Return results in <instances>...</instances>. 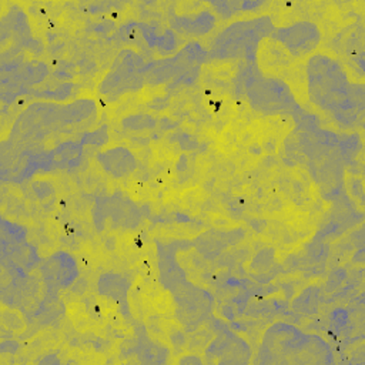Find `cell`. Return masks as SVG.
I'll return each mask as SVG.
<instances>
[{"label": "cell", "mask_w": 365, "mask_h": 365, "mask_svg": "<svg viewBox=\"0 0 365 365\" xmlns=\"http://www.w3.org/2000/svg\"><path fill=\"white\" fill-rule=\"evenodd\" d=\"M307 71L311 100L344 123L355 121L362 111V86L351 84L344 68L327 56L311 57Z\"/></svg>", "instance_id": "1"}, {"label": "cell", "mask_w": 365, "mask_h": 365, "mask_svg": "<svg viewBox=\"0 0 365 365\" xmlns=\"http://www.w3.org/2000/svg\"><path fill=\"white\" fill-rule=\"evenodd\" d=\"M259 355H268L265 362L275 364H329L332 361L328 344L289 324H274L264 334Z\"/></svg>", "instance_id": "2"}, {"label": "cell", "mask_w": 365, "mask_h": 365, "mask_svg": "<svg viewBox=\"0 0 365 365\" xmlns=\"http://www.w3.org/2000/svg\"><path fill=\"white\" fill-rule=\"evenodd\" d=\"M275 31L268 17H258L248 21H237L227 27L215 40L211 56L224 57H247L255 60V50L261 38Z\"/></svg>", "instance_id": "3"}, {"label": "cell", "mask_w": 365, "mask_h": 365, "mask_svg": "<svg viewBox=\"0 0 365 365\" xmlns=\"http://www.w3.org/2000/svg\"><path fill=\"white\" fill-rule=\"evenodd\" d=\"M247 93L251 106L259 111L298 110L294 96L288 86L277 78H247Z\"/></svg>", "instance_id": "4"}, {"label": "cell", "mask_w": 365, "mask_h": 365, "mask_svg": "<svg viewBox=\"0 0 365 365\" xmlns=\"http://www.w3.org/2000/svg\"><path fill=\"white\" fill-rule=\"evenodd\" d=\"M204 57H205V51L200 47V44L191 43L185 48H182L177 56L161 60V61H155L151 66L144 67L143 68V73H145L144 80L151 84L163 83L185 71L188 67H192L194 64L201 63Z\"/></svg>", "instance_id": "5"}, {"label": "cell", "mask_w": 365, "mask_h": 365, "mask_svg": "<svg viewBox=\"0 0 365 365\" xmlns=\"http://www.w3.org/2000/svg\"><path fill=\"white\" fill-rule=\"evenodd\" d=\"M272 37L279 40L294 56H302L312 51L319 43L321 34L315 24L299 21L288 27L278 29Z\"/></svg>", "instance_id": "6"}, {"label": "cell", "mask_w": 365, "mask_h": 365, "mask_svg": "<svg viewBox=\"0 0 365 365\" xmlns=\"http://www.w3.org/2000/svg\"><path fill=\"white\" fill-rule=\"evenodd\" d=\"M110 218L113 225H121L125 228L135 227L138 224V211L128 200L115 195L111 198H103L101 204L97 202L94 210V220L96 222L101 220V224L98 225V230H101V225H104V221Z\"/></svg>", "instance_id": "7"}, {"label": "cell", "mask_w": 365, "mask_h": 365, "mask_svg": "<svg viewBox=\"0 0 365 365\" xmlns=\"http://www.w3.org/2000/svg\"><path fill=\"white\" fill-rule=\"evenodd\" d=\"M41 274L47 288L58 291L74 282L77 278V265L67 252H57L43 262Z\"/></svg>", "instance_id": "8"}, {"label": "cell", "mask_w": 365, "mask_h": 365, "mask_svg": "<svg viewBox=\"0 0 365 365\" xmlns=\"http://www.w3.org/2000/svg\"><path fill=\"white\" fill-rule=\"evenodd\" d=\"M97 160L104 167V170L114 177H124L134 171V168L137 167L133 154L123 147H115L103 151L97 155Z\"/></svg>", "instance_id": "9"}, {"label": "cell", "mask_w": 365, "mask_h": 365, "mask_svg": "<svg viewBox=\"0 0 365 365\" xmlns=\"http://www.w3.org/2000/svg\"><path fill=\"white\" fill-rule=\"evenodd\" d=\"M173 26L190 34H202L212 29L214 17L210 13H200L194 17H177L173 20Z\"/></svg>", "instance_id": "10"}, {"label": "cell", "mask_w": 365, "mask_h": 365, "mask_svg": "<svg viewBox=\"0 0 365 365\" xmlns=\"http://www.w3.org/2000/svg\"><path fill=\"white\" fill-rule=\"evenodd\" d=\"M9 258L11 261V267L17 268L21 272L31 269L36 265V261H37L36 251L23 241L16 242V244H10Z\"/></svg>", "instance_id": "11"}, {"label": "cell", "mask_w": 365, "mask_h": 365, "mask_svg": "<svg viewBox=\"0 0 365 365\" xmlns=\"http://www.w3.org/2000/svg\"><path fill=\"white\" fill-rule=\"evenodd\" d=\"M125 289H127V281L124 278H121L120 275L107 274V275L101 277L98 281L100 294L117 298L123 304H125V297H124Z\"/></svg>", "instance_id": "12"}, {"label": "cell", "mask_w": 365, "mask_h": 365, "mask_svg": "<svg viewBox=\"0 0 365 365\" xmlns=\"http://www.w3.org/2000/svg\"><path fill=\"white\" fill-rule=\"evenodd\" d=\"M317 305H318V288L311 287V288H307L304 292H301V295L294 301L292 308L302 314H311L317 311Z\"/></svg>", "instance_id": "13"}, {"label": "cell", "mask_w": 365, "mask_h": 365, "mask_svg": "<svg viewBox=\"0 0 365 365\" xmlns=\"http://www.w3.org/2000/svg\"><path fill=\"white\" fill-rule=\"evenodd\" d=\"M181 364H187V362H197V364H200L201 361L198 359V358H194V356H190V358H185V359H181L180 361Z\"/></svg>", "instance_id": "14"}]
</instances>
